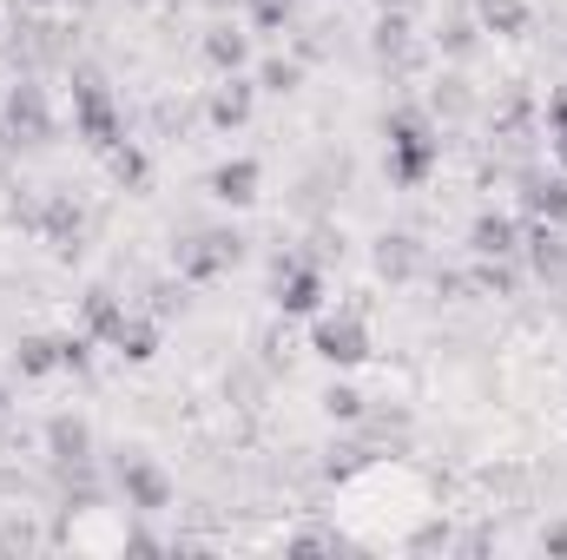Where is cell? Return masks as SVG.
I'll use <instances>...</instances> for the list:
<instances>
[{
  "label": "cell",
  "instance_id": "6",
  "mask_svg": "<svg viewBox=\"0 0 567 560\" xmlns=\"http://www.w3.org/2000/svg\"><path fill=\"white\" fill-rule=\"evenodd\" d=\"M113 481H120V495H126L133 515H165V508H172V475H165L145 448H126V455H120Z\"/></svg>",
  "mask_w": 567,
  "mask_h": 560
},
{
  "label": "cell",
  "instance_id": "3",
  "mask_svg": "<svg viewBox=\"0 0 567 560\" xmlns=\"http://www.w3.org/2000/svg\"><path fill=\"white\" fill-rule=\"evenodd\" d=\"M238 258H245V238H238V231H225V225H212V231H192V238H178V245H172V271H178L185 283L225 278Z\"/></svg>",
  "mask_w": 567,
  "mask_h": 560
},
{
  "label": "cell",
  "instance_id": "14",
  "mask_svg": "<svg viewBox=\"0 0 567 560\" xmlns=\"http://www.w3.org/2000/svg\"><path fill=\"white\" fill-rule=\"evenodd\" d=\"M522 211L528 218H542V225H567V172H535V178H522Z\"/></svg>",
  "mask_w": 567,
  "mask_h": 560
},
{
  "label": "cell",
  "instance_id": "10",
  "mask_svg": "<svg viewBox=\"0 0 567 560\" xmlns=\"http://www.w3.org/2000/svg\"><path fill=\"white\" fill-rule=\"evenodd\" d=\"M251 100H258V86H251V80H238V73H218V86H212V106H205V120H212L218 133H238V126L251 120Z\"/></svg>",
  "mask_w": 567,
  "mask_h": 560
},
{
  "label": "cell",
  "instance_id": "7",
  "mask_svg": "<svg viewBox=\"0 0 567 560\" xmlns=\"http://www.w3.org/2000/svg\"><path fill=\"white\" fill-rule=\"evenodd\" d=\"M0 120H7V139L13 145H47L53 139V106L33 80H13L7 100H0Z\"/></svg>",
  "mask_w": 567,
  "mask_h": 560
},
{
  "label": "cell",
  "instance_id": "2",
  "mask_svg": "<svg viewBox=\"0 0 567 560\" xmlns=\"http://www.w3.org/2000/svg\"><path fill=\"white\" fill-rule=\"evenodd\" d=\"M73 133L93 145V152H113V145L126 139L120 100H113V86H106L93 66H73Z\"/></svg>",
  "mask_w": 567,
  "mask_h": 560
},
{
  "label": "cell",
  "instance_id": "17",
  "mask_svg": "<svg viewBox=\"0 0 567 560\" xmlns=\"http://www.w3.org/2000/svg\"><path fill=\"white\" fill-rule=\"evenodd\" d=\"M245 60H251L245 27H212V33H205V66H212V73H238Z\"/></svg>",
  "mask_w": 567,
  "mask_h": 560
},
{
  "label": "cell",
  "instance_id": "25",
  "mask_svg": "<svg viewBox=\"0 0 567 560\" xmlns=\"http://www.w3.org/2000/svg\"><path fill=\"white\" fill-rule=\"evenodd\" d=\"M548 145H555V158H561V172H567V93L548 100Z\"/></svg>",
  "mask_w": 567,
  "mask_h": 560
},
{
  "label": "cell",
  "instance_id": "8",
  "mask_svg": "<svg viewBox=\"0 0 567 560\" xmlns=\"http://www.w3.org/2000/svg\"><path fill=\"white\" fill-rule=\"evenodd\" d=\"M522 251H528V271H535V278L567 283V238H561V225L528 218V225H522Z\"/></svg>",
  "mask_w": 567,
  "mask_h": 560
},
{
  "label": "cell",
  "instance_id": "13",
  "mask_svg": "<svg viewBox=\"0 0 567 560\" xmlns=\"http://www.w3.org/2000/svg\"><path fill=\"white\" fill-rule=\"evenodd\" d=\"M47 455H53V468H80V462H93V428L86 416H47Z\"/></svg>",
  "mask_w": 567,
  "mask_h": 560
},
{
  "label": "cell",
  "instance_id": "21",
  "mask_svg": "<svg viewBox=\"0 0 567 560\" xmlns=\"http://www.w3.org/2000/svg\"><path fill=\"white\" fill-rule=\"evenodd\" d=\"M106 172H113V178H120L126 191H140L145 178H152V165H145V152H140L133 139H120L113 152H106Z\"/></svg>",
  "mask_w": 567,
  "mask_h": 560
},
{
  "label": "cell",
  "instance_id": "30",
  "mask_svg": "<svg viewBox=\"0 0 567 560\" xmlns=\"http://www.w3.org/2000/svg\"><path fill=\"white\" fill-rule=\"evenodd\" d=\"M0 416H7V383H0Z\"/></svg>",
  "mask_w": 567,
  "mask_h": 560
},
{
  "label": "cell",
  "instance_id": "29",
  "mask_svg": "<svg viewBox=\"0 0 567 560\" xmlns=\"http://www.w3.org/2000/svg\"><path fill=\"white\" fill-rule=\"evenodd\" d=\"M390 7H396V13H410V0H383V13H390Z\"/></svg>",
  "mask_w": 567,
  "mask_h": 560
},
{
  "label": "cell",
  "instance_id": "19",
  "mask_svg": "<svg viewBox=\"0 0 567 560\" xmlns=\"http://www.w3.org/2000/svg\"><path fill=\"white\" fill-rule=\"evenodd\" d=\"M113 350H120V356H133V363H152V356H158V317H140V310H126V323H120Z\"/></svg>",
  "mask_w": 567,
  "mask_h": 560
},
{
  "label": "cell",
  "instance_id": "24",
  "mask_svg": "<svg viewBox=\"0 0 567 560\" xmlns=\"http://www.w3.org/2000/svg\"><path fill=\"white\" fill-rule=\"evenodd\" d=\"M251 27L258 33H284L290 27V0H251Z\"/></svg>",
  "mask_w": 567,
  "mask_h": 560
},
{
  "label": "cell",
  "instance_id": "1",
  "mask_svg": "<svg viewBox=\"0 0 567 560\" xmlns=\"http://www.w3.org/2000/svg\"><path fill=\"white\" fill-rule=\"evenodd\" d=\"M383 139H390V185H403V191H416L429 185V172L442 165V133H435V120L416 113V106H396L390 113V126H383Z\"/></svg>",
  "mask_w": 567,
  "mask_h": 560
},
{
  "label": "cell",
  "instance_id": "23",
  "mask_svg": "<svg viewBox=\"0 0 567 560\" xmlns=\"http://www.w3.org/2000/svg\"><path fill=\"white\" fill-rule=\"evenodd\" d=\"M363 409H370L363 390H350V383H330V390H323V416L330 422H363Z\"/></svg>",
  "mask_w": 567,
  "mask_h": 560
},
{
  "label": "cell",
  "instance_id": "20",
  "mask_svg": "<svg viewBox=\"0 0 567 560\" xmlns=\"http://www.w3.org/2000/svg\"><path fill=\"white\" fill-rule=\"evenodd\" d=\"M528 0H482V27L495 33V40H522L528 33Z\"/></svg>",
  "mask_w": 567,
  "mask_h": 560
},
{
  "label": "cell",
  "instance_id": "16",
  "mask_svg": "<svg viewBox=\"0 0 567 560\" xmlns=\"http://www.w3.org/2000/svg\"><path fill=\"white\" fill-rule=\"evenodd\" d=\"M377 271L390 283H410L423 271V245L410 238V231H390V238H377Z\"/></svg>",
  "mask_w": 567,
  "mask_h": 560
},
{
  "label": "cell",
  "instance_id": "22",
  "mask_svg": "<svg viewBox=\"0 0 567 560\" xmlns=\"http://www.w3.org/2000/svg\"><path fill=\"white\" fill-rule=\"evenodd\" d=\"M258 86H265V93H297V86H303V60H284V53H271V60L258 66Z\"/></svg>",
  "mask_w": 567,
  "mask_h": 560
},
{
  "label": "cell",
  "instance_id": "11",
  "mask_svg": "<svg viewBox=\"0 0 567 560\" xmlns=\"http://www.w3.org/2000/svg\"><path fill=\"white\" fill-rule=\"evenodd\" d=\"M468 251H475V258H522V225H515L508 211H475Z\"/></svg>",
  "mask_w": 567,
  "mask_h": 560
},
{
  "label": "cell",
  "instance_id": "26",
  "mask_svg": "<svg viewBox=\"0 0 567 560\" xmlns=\"http://www.w3.org/2000/svg\"><path fill=\"white\" fill-rule=\"evenodd\" d=\"M442 53H449V60H468V53H475V27H468V20H449V27H442Z\"/></svg>",
  "mask_w": 567,
  "mask_h": 560
},
{
  "label": "cell",
  "instance_id": "4",
  "mask_svg": "<svg viewBox=\"0 0 567 560\" xmlns=\"http://www.w3.org/2000/svg\"><path fill=\"white\" fill-rule=\"evenodd\" d=\"M310 350H317L330 370H357V363H370V323H363L357 310L317 317V323H310Z\"/></svg>",
  "mask_w": 567,
  "mask_h": 560
},
{
  "label": "cell",
  "instance_id": "18",
  "mask_svg": "<svg viewBox=\"0 0 567 560\" xmlns=\"http://www.w3.org/2000/svg\"><path fill=\"white\" fill-rule=\"evenodd\" d=\"M13 370H20L27 383H40V376H60V336H20V350H13Z\"/></svg>",
  "mask_w": 567,
  "mask_h": 560
},
{
  "label": "cell",
  "instance_id": "27",
  "mask_svg": "<svg viewBox=\"0 0 567 560\" xmlns=\"http://www.w3.org/2000/svg\"><path fill=\"white\" fill-rule=\"evenodd\" d=\"M357 468H363V448H337V455L323 462V475H330V481H350Z\"/></svg>",
  "mask_w": 567,
  "mask_h": 560
},
{
  "label": "cell",
  "instance_id": "15",
  "mask_svg": "<svg viewBox=\"0 0 567 560\" xmlns=\"http://www.w3.org/2000/svg\"><path fill=\"white\" fill-rule=\"evenodd\" d=\"M258 158H225V165H212V198L218 205H251L258 198Z\"/></svg>",
  "mask_w": 567,
  "mask_h": 560
},
{
  "label": "cell",
  "instance_id": "28",
  "mask_svg": "<svg viewBox=\"0 0 567 560\" xmlns=\"http://www.w3.org/2000/svg\"><path fill=\"white\" fill-rule=\"evenodd\" d=\"M542 548H548V554H567V521H555V528H542Z\"/></svg>",
  "mask_w": 567,
  "mask_h": 560
},
{
  "label": "cell",
  "instance_id": "9",
  "mask_svg": "<svg viewBox=\"0 0 567 560\" xmlns=\"http://www.w3.org/2000/svg\"><path fill=\"white\" fill-rule=\"evenodd\" d=\"M33 231H40L60 258H73V251H80V231H86V211H80L66 191H53V198L40 205V225H33Z\"/></svg>",
  "mask_w": 567,
  "mask_h": 560
},
{
  "label": "cell",
  "instance_id": "12",
  "mask_svg": "<svg viewBox=\"0 0 567 560\" xmlns=\"http://www.w3.org/2000/svg\"><path fill=\"white\" fill-rule=\"evenodd\" d=\"M120 323H126V297H120V290H106V283H93V290L80 297V330H86L93 343H106V350H113Z\"/></svg>",
  "mask_w": 567,
  "mask_h": 560
},
{
  "label": "cell",
  "instance_id": "5",
  "mask_svg": "<svg viewBox=\"0 0 567 560\" xmlns=\"http://www.w3.org/2000/svg\"><path fill=\"white\" fill-rule=\"evenodd\" d=\"M271 297H278L284 317H317L323 310V265L303 251H284L278 271H271Z\"/></svg>",
  "mask_w": 567,
  "mask_h": 560
}]
</instances>
